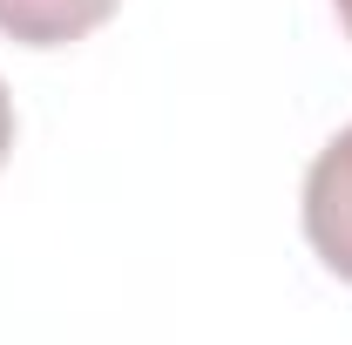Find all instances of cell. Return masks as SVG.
I'll return each mask as SVG.
<instances>
[{"instance_id": "obj_3", "label": "cell", "mask_w": 352, "mask_h": 345, "mask_svg": "<svg viewBox=\"0 0 352 345\" xmlns=\"http://www.w3.org/2000/svg\"><path fill=\"white\" fill-rule=\"evenodd\" d=\"M7 149H14V95L0 82V163H7Z\"/></svg>"}, {"instance_id": "obj_4", "label": "cell", "mask_w": 352, "mask_h": 345, "mask_svg": "<svg viewBox=\"0 0 352 345\" xmlns=\"http://www.w3.org/2000/svg\"><path fill=\"white\" fill-rule=\"evenodd\" d=\"M332 7H339V21H346V34H352V0H332Z\"/></svg>"}, {"instance_id": "obj_1", "label": "cell", "mask_w": 352, "mask_h": 345, "mask_svg": "<svg viewBox=\"0 0 352 345\" xmlns=\"http://www.w3.org/2000/svg\"><path fill=\"white\" fill-rule=\"evenodd\" d=\"M305 237L325 258V271H339L352 285V122L318 149L305 176Z\"/></svg>"}, {"instance_id": "obj_2", "label": "cell", "mask_w": 352, "mask_h": 345, "mask_svg": "<svg viewBox=\"0 0 352 345\" xmlns=\"http://www.w3.org/2000/svg\"><path fill=\"white\" fill-rule=\"evenodd\" d=\"M122 0H0V34L21 47H68L88 41Z\"/></svg>"}]
</instances>
